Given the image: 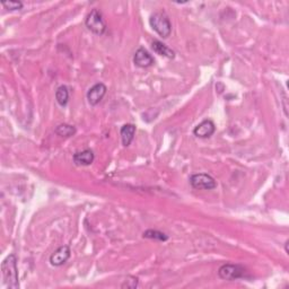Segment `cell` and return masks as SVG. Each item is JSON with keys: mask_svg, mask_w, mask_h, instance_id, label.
Here are the masks:
<instances>
[{"mask_svg": "<svg viewBox=\"0 0 289 289\" xmlns=\"http://www.w3.org/2000/svg\"><path fill=\"white\" fill-rule=\"evenodd\" d=\"M1 273L3 284L10 289H19V269L15 254H9L1 263Z\"/></svg>", "mask_w": 289, "mask_h": 289, "instance_id": "obj_1", "label": "cell"}, {"mask_svg": "<svg viewBox=\"0 0 289 289\" xmlns=\"http://www.w3.org/2000/svg\"><path fill=\"white\" fill-rule=\"evenodd\" d=\"M149 24H151L153 30L163 39L169 38L172 33V24H171L166 14L162 12L153 14L149 19Z\"/></svg>", "mask_w": 289, "mask_h": 289, "instance_id": "obj_2", "label": "cell"}, {"mask_svg": "<svg viewBox=\"0 0 289 289\" xmlns=\"http://www.w3.org/2000/svg\"><path fill=\"white\" fill-rule=\"evenodd\" d=\"M85 25L89 31L97 35L104 34V32L106 31V23L103 19L102 13L98 9L91 10V13L88 14L86 19H85Z\"/></svg>", "mask_w": 289, "mask_h": 289, "instance_id": "obj_3", "label": "cell"}, {"mask_svg": "<svg viewBox=\"0 0 289 289\" xmlns=\"http://www.w3.org/2000/svg\"><path fill=\"white\" fill-rule=\"evenodd\" d=\"M245 268L240 265H231V263H226L223 265L218 269V276L224 280L233 281L241 279L245 277Z\"/></svg>", "mask_w": 289, "mask_h": 289, "instance_id": "obj_4", "label": "cell"}, {"mask_svg": "<svg viewBox=\"0 0 289 289\" xmlns=\"http://www.w3.org/2000/svg\"><path fill=\"white\" fill-rule=\"evenodd\" d=\"M190 184L197 190H212L217 187V182L212 175L206 173L193 174L190 177Z\"/></svg>", "mask_w": 289, "mask_h": 289, "instance_id": "obj_5", "label": "cell"}, {"mask_svg": "<svg viewBox=\"0 0 289 289\" xmlns=\"http://www.w3.org/2000/svg\"><path fill=\"white\" fill-rule=\"evenodd\" d=\"M71 255V250L68 245H62L57 249L50 256V263L55 267H61L69 260Z\"/></svg>", "mask_w": 289, "mask_h": 289, "instance_id": "obj_6", "label": "cell"}, {"mask_svg": "<svg viewBox=\"0 0 289 289\" xmlns=\"http://www.w3.org/2000/svg\"><path fill=\"white\" fill-rule=\"evenodd\" d=\"M106 91H108V88L103 83H97L89 88V91L87 92V101L89 104L92 106L97 105L105 96Z\"/></svg>", "mask_w": 289, "mask_h": 289, "instance_id": "obj_7", "label": "cell"}, {"mask_svg": "<svg viewBox=\"0 0 289 289\" xmlns=\"http://www.w3.org/2000/svg\"><path fill=\"white\" fill-rule=\"evenodd\" d=\"M215 131H216L215 123H213L212 120H205L194 128L193 135L198 138L206 139V138L212 137V135L215 134Z\"/></svg>", "mask_w": 289, "mask_h": 289, "instance_id": "obj_8", "label": "cell"}, {"mask_svg": "<svg viewBox=\"0 0 289 289\" xmlns=\"http://www.w3.org/2000/svg\"><path fill=\"white\" fill-rule=\"evenodd\" d=\"M134 62L140 68H148L154 65V58L144 48H139L134 56Z\"/></svg>", "mask_w": 289, "mask_h": 289, "instance_id": "obj_9", "label": "cell"}, {"mask_svg": "<svg viewBox=\"0 0 289 289\" xmlns=\"http://www.w3.org/2000/svg\"><path fill=\"white\" fill-rule=\"evenodd\" d=\"M95 155L91 149H85L83 152L76 153L74 155V163L77 166H88L94 162Z\"/></svg>", "mask_w": 289, "mask_h": 289, "instance_id": "obj_10", "label": "cell"}, {"mask_svg": "<svg viewBox=\"0 0 289 289\" xmlns=\"http://www.w3.org/2000/svg\"><path fill=\"white\" fill-rule=\"evenodd\" d=\"M121 139H122V144L124 147H128L130 146L131 142H133L135 134V126L134 124H124V126L121 128Z\"/></svg>", "mask_w": 289, "mask_h": 289, "instance_id": "obj_11", "label": "cell"}, {"mask_svg": "<svg viewBox=\"0 0 289 289\" xmlns=\"http://www.w3.org/2000/svg\"><path fill=\"white\" fill-rule=\"evenodd\" d=\"M152 48L157 55L166 57V58L169 59H173L174 57H175V52H174L172 49H170L166 44H164L163 42H160L158 40H154L152 42Z\"/></svg>", "mask_w": 289, "mask_h": 289, "instance_id": "obj_12", "label": "cell"}, {"mask_svg": "<svg viewBox=\"0 0 289 289\" xmlns=\"http://www.w3.org/2000/svg\"><path fill=\"white\" fill-rule=\"evenodd\" d=\"M55 131L57 135H60V137L69 138L71 135L76 134L77 130L74 126H70V124H67V123H62V124H59V126L56 128Z\"/></svg>", "mask_w": 289, "mask_h": 289, "instance_id": "obj_13", "label": "cell"}, {"mask_svg": "<svg viewBox=\"0 0 289 289\" xmlns=\"http://www.w3.org/2000/svg\"><path fill=\"white\" fill-rule=\"evenodd\" d=\"M56 98L57 102L59 103V105L66 106L69 101V92H68L67 86H60L56 91Z\"/></svg>", "mask_w": 289, "mask_h": 289, "instance_id": "obj_14", "label": "cell"}, {"mask_svg": "<svg viewBox=\"0 0 289 289\" xmlns=\"http://www.w3.org/2000/svg\"><path fill=\"white\" fill-rule=\"evenodd\" d=\"M142 236L145 238H151V240H155V241H159V242H165L169 240V236L166 234H164L163 231H155V230H148L144 231Z\"/></svg>", "mask_w": 289, "mask_h": 289, "instance_id": "obj_15", "label": "cell"}, {"mask_svg": "<svg viewBox=\"0 0 289 289\" xmlns=\"http://www.w3.org/2000/svg\"><path fill=\"white\" fill-rule=\"evenodd\" d=\"M2 6L8 10H19L23 8L22 1H2Z\"/></svg>", "mask_w": 289, "mask_h": 289, "instance_id": "obj_16", "label": "cell"}, {"mask_svg": "<svg viewBox=\"0 0 289 289\" xmlns=\"http://www.w3.org/2000/svg\"><path fill=\"white\" fill-rule=\"evenodd\" d=\"M138 278L135 277H129V280H124V283L121 285L122 288H131L134 289L138 286Z\"/></svg>", "mask_w": 289, "mask_h": 289, "instance_id": "obj_17", "label": "cell"}, {"mask_svg": "<svg viewBox=\"0 0 289 289\" xmlns=\"http://www.w3.org/2000/svg\"><path fill=\"white\" fill-rule=\"evenodd\" d=\"M288 243H289L288 241L285 243V250H286V253H288Z\"/></svg>", "mask_w": 289, "mask_h": 289, "instance_id": "obj_18", "label": "cell"}]
</instances>
